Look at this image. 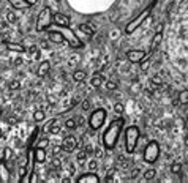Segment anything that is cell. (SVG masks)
Returning a JSON list of instances; mask_svg holds the SVG:
<instances>
[{
    "mask_svg": "<svg viewBox=\"0 0 188 183\" xmlns=\"http://www.w3.org/2000/svg\"><path fill=\"white\" fill-rule=\"evenodd\" d=\"M33 158H35V163H44L46 161V150L43 147H36L33 152Z\"/></svg>",
    "mask_w": 188,
    "mask_h": 183,
    "instance_id": "cell-12",
    "label": "cell"
},
{
    "mask_svg": "<svg viewBox=\"0 0 188 183\" xmlns=\"http://www.w3.org/2000/svg\"><path fill=\"white\" fill-rule=\"evenodd\" d=\"M105 118H106V111L105 109H97L89 118V126L92 130H98V128L105 123Z\"/></svg>",
    "mask_w": 188,
    "mask_h": 183,
    "instance_id": "cell-5",
    "label": "cell"
},
{
    "mask_svg": "<svg viewBox=\"0 0 188 183\" xmlns=\"http://www.w3.org/2000/svg\"><path fill=\"white\" fill-rule=\"evenodd\" d=\"M6 48L10 51H14V52H24V48L21 44H16V43H6Z\"/></svg>",
    "mask_w": 188,
    "mask_h": 183,
    "instance_id": "cell-22",
    "label": "cell"
},
{
    "mask_svg": "<svg viewBox=\"0 0 188 183\" xmlns=\"http://www.w3.org/2000/svg\"><path fill=\"white\" fill-rule=\"evenodd\" d=\"M49 68H51L49 62H43L41 65L38 66V70H36V74H38V77H44V76L49 73Z\"/></svg>",
    "mask_w": 188,
    "mask_h": 183,
    "instance_id": "cell-15",
    "label": "cell"
},
{
    "mask_svg": "<svg viewBox=\"0 0 188 183\" xmlns=\"http://www.w3.org/2000/svg\"><path fill=\"white\" fill-rule=\"evenodd\" d=\"M160 156V145L158 142L152 141V142H149L146 145V149H144V161L146 163H155Z\"/></svg>",
    "mask_w": 188,
    "mask_h": 183,
    "instance_id": "cell-4",
    "label": "cell"
},
{
    "mask_svg": "<svg viewBox=\"0 0 188 183\" xmlns=\"http://www.w3.org/2000/svg\"><path fill=\"white\" fill-rule=\"evenodd\" d=\"M82 109H84V111H89V109H90V101H89V99L82 101Z\"/></svg>",
    "mask_w": 188,
    "mask_h": 183,
    "instance_id": "cell-37",
    "label": "cell"
},
{
    "mask_svg": "<svg viewBox=\"0 0 188 183\" xmlns=\"http://www.w3.org/2000/svg\"><path fill=\"white\" fill-rule=\"evenodd\" d=\"M65 126H67L68 130H73V128L78 126V122L73 120V118H67V122H65Z\"/></svg>",
    "mask_w": 188,
    "mask_h": 183,
    "instance_id": "cell-25",
    "label": "cell"
},
{
    "mask_svg": "<svg viewBox=\"0 0 188 183\" xmlns=\"http://www.w3.org/2000/svg\"><path fill=\"white\" fill-rule=\"evenodd\" d=\"M79 30H81L82 33H86L87 36H93V33H95V32L92 30V25H90V24H81V25H79Z\"/></svg>",
    "mask_w": 188,
    "mask_h": 183,
    "instance_id": "cell-20",
    "label": "cell"
},
{
    "mask_svg": "<svg viewBox=\"0 0 188 183\" xmlns=\"http://www.w3.org/2000/svg\"><path fill=\"white\" fill-rule=\"evenodd\" d=\"M6 160H0V180L2 181H8L10 180V175H8V170H6Z\"/></svg>",
    "mask_w": 188,
    "mask_h": 183,
    "instance_id": "cell-14",
    "label": "cell"
},
{
    "mask_svg": "<svg viewBox=\"0 0 188 183\" xmlns=\"http://www.w3.org/2000/svg\"><path fill=\"white\" fill-rule=\"evenodd\" d=\"M161 40H163V33H161V30H160V32L155 33L153 40H152V44H150V54L155 52L158 49V46H160V43H161Z\"/></svg>",
    "mask_w": 188,
    "mask_h": 183,
    "instance_id": "cell-13",
    "label": "cell"
},
{
    "mask_svg": "<svg viewBox=\"0 0 188 183\" xmlns=\"http://www.w3.org/2000/svg\"><path fill=\"white\" fill-rule=\"evenodd\" d=\"M98 183L100 181V177L97 175V174H93V172H89V174H84V175H81L78 178V183Z\"/></svg>",
    "mask_w": 188,
    "mask_h": 183,
    "instance_id": "cell-11",
    "label": "cell"
},
{
    "mask_svg": "<svg viewBox=\"0 0 188 183\" xmlns=\"http://www.w3.org/2000/svg\"><path fill=\"white\" fill-rule=\"evenodd\" d=\"M59 32L65 36L67 43H70V46H73V48H81V46H82L81 40L78 38L76 35H74V32H73V30H70V29H68V27H60Z\"/></svg>",
    "mask_w": 188,
    "mask_h": 183,
    "instance_id": "cell-6",
    "label": "cell"
},
{
    "mask_svg": "<svg viewBox=\"0 0 188 183\" xmlns=\"http://www.w3.org/2000/svg\"><path fill=\"white\" fill-rule=\"evenodd\" d=\"M146 57H147V56H146L144 51H136V49H133V51H128V52H127V59H128L131 63H141Z\"/></svg>",
    "mask_w": 188,
    "mask_h": 183,
    "instance_id": "cell-9",
    "label": "cell"
},
{
    "mask_svg": "<svg viewBox=\"0 0 188 183\" xmlns=\"http://www.w3.org/2000/svg\"><path fill=\"white\" fill-rule=\"evenodd\" d=\"M138 141H139V128L130 126L125 133V150H127V153H133L136 150Z\"/></svg>",
    "mask_w": 188,
    "mask_h": 183,
    "instance_id": "cell-2",
    "label": "cell"
},
{
    "mask_svg": "<svg viewBox=\"0 0 188 183\" xmlns=\"http://www.w3.org/2000/svg\"><path fill=\"white\" fill-rule=\"evenodd\" d=\"M51 164H52V167L57 169V167H60V166H62V160H60L59 156H55V158L51 161Z\"/></svg>",
    "mask_w": 188,
    "mask_h": 183,
    "instance_id": "cell-31",
    "label": "cell"
},
{
    "mask_svg": "<svg viewBox=\"0 0 188 183\" xmlns=\"http://www.w3.org/2000/svg\"><path fill=\"white\" fill-rule=\"evenodd\" d=\"M114 111H116V114H123L125 107H123V104H122V103H117V104L114 106Z\"/></svg>",
    "mask_w": 188,
    "mask_h": 183,
    "instance_id": "cell-32",
    "label": "cell"
},
{
    "mask_svg": "<svg viewBox=\"0 0 188 183\" xmlns=\"http://www.w3.org/2000/svg\"><path fill=\"white\" fill-rule=\"evenodd\" d=\"M157 177V170L155 169H147L146 172H144V178L146 180H153Z\"/></svg>",
    "mask_w": 188,
    "mask_h": 183,
    "instance_id": "cell-24",
    "label": "cell"
},
{
    "mask_svg": "<svg viewBox=\"0 0 188 183\" xmlns=\"http://www.w3.org/2000/svg\"><path fill=\"white\" fill-rule=\"evenodd\" d=\"M27 3H29V6H32V5H35L36 2H38V0H25Z\"/></svg>",
    "mask_w": 188,
    "mask_h": 183,
    "instance_id": "cell-41",
    "label": "cell"
},
{
    "mask_svg": "<svg viewBox=\"0 0 188 183\" xmlns=\"http://www.w3.org/2000/svg\"><path fill=\"white\" fill-rule=\"evenodd\" d=\"M185 145H186V147H188V136L185 137Z\"/></svg>",
    "mask_w": 188,
    "mask_h": 183,
    "instance_id": "cell-42",
    "label": "cell"
},
{
    "mask_svg": "<svg viewBox=\"0 0 188 183\" xmlns=\"http://www.w3.org/2000/svg\"><path fill=\"white\" fill-rule=\"evenodd\" d=\"M171 170H172L174 174H179V172L182 170V164H180V163H174L172 166H171Z\"/></svg>",
    "mask_w": 188,
    "mask_h": 183,
    "instance_id": "cell-30",
    "label": "cell"
},
{
    "mask_svg": "<svg viewBox=\"0 0 188 183\" xmlns=\"http://www.w3.org/2000/svg\"><path fill=\"white\" fill-rule=\"evenodd\" d=\"M103 81H105V77H103L101 74H95L92 77V81H90V84L95 87V88H100L101 87V84H103Z\"/></svg>",
    "mask_w": 188,
    "mask_h": 183,
    "instance_id": "cell-18",
    "label": "cell"
},
{
    "mask_svg": "<svg viewBox=\"0 0 188 183\" xmlns=\"http://www.w3.org/2000/svg\"><path fill=\"white\" fill-rule=\"evenodd\" d=\"M6 21L10 22V24H14V22H16V14L11 13V11H8V13H6Z\"/></svg>",
    "mask_w": 188,
    "mask_h": 183,
    "instance_id": "cell-29",
    "label": "cell"
},
{
    "mask_svg": "<svg viewBox=\"0 0 188 183\" xmlns=\"http://www.w3.org/2000/svg\"><path fill=\"white\" fill-rule=\"evenodd\" d=\"M52 22H54V14H52V11L49 10V8L46 6L38 14V19H36V30L41 32L44 29H48Z\"/></svg>",
    "mask_w": 188,
    "mask_h": 183,
    "instance_id": "cell-3",
    "label": "cell"
},
{
    "mask_svg": "<svg viewBox=\"0 0 188 183\" xmlns=\"http://www.w3.org/2000/svg\"><path fill=\"white\" fill-rule=\"evenodd\" d=\"M106 87H108V90H116L117 88V82L116 81H108L106 82Z\"/></svg>",
    "mask_w": 188,
    "mask_h": 183,
    "instance_id": "cell-33",
    "label": "cell"
},
{
    "mask_svg": "<svg viewBox=\"0 0 188 183\" xmlns=\"http://www.w3.org/2000/svg\"><path fill=\"white\" fill-rule=\"evenodd\" d=\"M78 147V139L74 136H67L65 139L62 141V149L65 150V152H74V149Z\"/></svg>",
    "mask_w": 188,
    "mask_h": 183,
    "instance_id": "cell-8",
    "label": "cell"
},
{
    "mask_svg": "<svg viewBox=\"0 0 188 183\" xmlns=\"http://www.w3.org/2000/svg\"><path fill=\"white\" fill-rule=\"evenodd\" d=\"M152 84L157 85V87H161V85H163V79L160 77V76H153V77H152Z\"/></svg>",
    "mask_w": 188,
    "mask_h": 183,
    "instance_id": "cell-28",
    "label": "cell"
},
{
    "mask_svg": "<svg viewBox=\"0 0 188 183\" xmlns=\"http://www.w3.org/2000/svg\"><path fill=\"white\" fill-rule=\"evenodd\" d=\"M49 38H51L54 43H67L65 36H63L60 32H49Z\"/></svg>",
    "mask_w": 188,
    "mask_h": 183,
    "instance_id": "cell-16",
    "label": "cell"
},
{
    "mask_svg": "<svg viewBox=\"0 0 188 183\" xmlns=\"http://www.w3.org/2000/svg\"><path fill=\"white\" fill-rule=\"evenodd\" d=\"M54 24L59 25V27H70V17L62 14V13H55L54 14Z\"/></svg>",
    "mask_w": 188,
    "mask_h": 183,
    "instance_id": "cell-10",
    "label": "cell"
},
{
    "mask_svg": "<svg viewBox=\"0 0 188 183\" xmlns=\"http://www.w3.org/2000/svg\"><path fill=\"white\" fill-rule=\"evenodd\" d=\"M112 178H114V170H112V169H111V170L108 172V175H106V178H105V181H111Z\"/></svg>",
    "mask_w": 188,
    "mask_h": 183,
    "instance_id": "cell-36",
    "label": "cell"
},
{
    "mask_svg": "<svg viewBox=\"0 0 188 183\" xmlns=\"http://www.w3.org/2000/svg\"><path fill=\"white\" fill-rule=\"evenodd\" d=\"M33 118H35V122H43L44 120V112L43 111H35Z\"/></svg>",
    "mask_w": 188,
    "mask_h": 183,
    "instance_id": "cell-26",
    "label": "cell"
},
{
    "mask_svg": "<svg viewBox=\"0 0 188 183\" xmlns=\"http://www.w3.org/2000/svg\"><path fill=\"white\" fill-rule=\"evenodd\" d=\"M0 137H2V131H0Z\"/></svg>",
    "mask_w": 188,
    "mask_h": 183,
    "instance_id": "cell-43",
    "label": "cell"
},
{
    "mask_svg": "<svg viewBox=\"0 0 188 183\" xmlns=\"http://www.w3.org/2000/svg\"><path fill=\"white\" fill-rule=\"evenodd\" d=\"M48 144H49V141H48V139H41V141H40V144H38V147L46 149V147H48Z\"/></svg>",
    "mask_w": 188,
    "mask_h": 183,
    "instance_id": "cell-38",
    "label": "cell"
},
{
    "mask_svg": "<svg viewBox=\"0 0 188 183\" xmlns=\"http://www.w3.org/2000/svg\"><path fill=\"white\" fill-rule=\"evenodd\" d=\"M21 87V84H19V81H13L11 84H10V90H17Z\"/></svg>",
    "mask_w": 188,
    "mask_h": 183,
    "instance_id": "cell-34",
    "label": "cell"
},
{
    "mask_svg": "<svg viewBox=\"0 0 188 183\" xmlns=\"http://www.w3.org/2000/svg\"><path fill=\"white\" fill-rule=\"evenodd\" d=\"M78 160H79V161H81V163H82V161H84V160H86V152H81V153H79V155H78Z\"/></svg>",
    "mask_w": 188,
    "mask_h": 183,
    "instance_id": "cell-40",
    "label": "cell"
},
{
    "mask_svg": "<svg viewBox=\"0 0 188 183\" xmlns=\"http://www.w3.org/2000/svg\"><path fill=\"white\" fill-rule=\"evenodd\" d=\"M46 130H49L51 134H59L60 133V125H59V122H52V123H49L46 126Z\"/></svg>",
    "mask_w": 188,
    "mask_h": 183,
    "instance_id": "cell-19",
    "label": "cell"
},
{
    "mask_svg": "<svg viewBox=\"0 0 188 183\" xmlns=\"http://www.w3.org/2000/svg\"><path fill=\"white\" fill-rule=\"evenodd\" d=\"M122 126H123V118H116V120H112V123L108 126V130L103 134V144H105L106 149L116 147L117 139H119L120 131H122Z\"/></svg>",
    "mask_w": 188,
    "mask_h": 183,
    "instance_id": "cell-1",
    "label": "cell"
},
{
    "mask_svg": "<svg viewBox=\"0 0 188 183\" xmlns=\"http://www.w3.org/2000/svg\"><path fill=\"white\" fill-rule=\"evenodd\" d=\"M29 52L32 54V57H35V59H38V57H40V51H38V48H36V46H30Z\"/></svg>",
    "mask_w": 188,
    "mask_h": 183,
    "instance_id": "cell-27",
    "label": "cell"
},
{
    "mask_svg": "<svg viewBox=\"0 0 188 183\" xmlns=\"http://www.w3.org/2000/svg\"><path fill=\"white\" fill-rule=\"evenodd\" d=\"M86 77H87V74H86V73H84V71H81V70H79V71H74V73H73V79L76 81V82H82V81L86 79Z\"/></svg>",
    "mask_w": 188,
    "mask_h": 183,
    "instance_id": "cell-21",
    "label": "cell"
},
{
    "mask_svg": "<svg viewBox=\"0 0 188 183\" xmlns=\"http://www.w3.org/2000/svg\"><path fill=\"white\" fill-rule=\"evenodd\" d=\"M179 103L180 104H186L188 103V90H183L179 93Z\"/></svg>",
    "mask_w": 188,
    "mask_h": 183,
    "instance_id": "cell-23",
    "label": "cell"
},
{
    "mask_svg": "<svg viewBox=\"0 0 188 183\" xmlns=\"http://www.w3.org/2000/svg\"><path fill=\"white\" fill-rule=\"evenodd\" d=\"M62 150H63V149H62V145H55L52 152H54V155H55V156H57V155H59V153H60Z\"/></svg>",
    "mask_w": 188,
    "mask_h": 183,
    "instance_id": "cell-39",
    "label": "cell"
},
{
    "mask_svg": "<svg viewBox=\"0 0 188 183\" xmlns=\"http://www.w3.org/2000/svg\"><path fill=\"white\" fill-rule=\"evenodd\" d=\"M8 2L11 3L13 8H16V10H22V8L29 6V3L25 2V0H8Z\"/></svg>",
    "mask_w": 188,
    "mask_h": 183,
    "instance_id": "cell-17",
    "label": "cell"
},
{
    "mask_svg": "<svg viewBox=\"0 0 188 183\" xmlns=\"http://www.w3.org/2000/svg\"><path fill=\"white\" fill-rule=\"evenodd\" d=\"M87 167H89L90 170H95V169H97V161H95V160H92V161H89V164H87Z\"/></svg>",
    "mask_w": 188,
    "mask_h": 183,
    "instance_id": "cell-35",
    "label": "cell"
},
{
    "mask_svg": "<svg viewBox=\"0 0 188 183\" xmlns=\"http://www.w3.org/2000/svg\"><path fill=\"white\" fill-rule=\"evenodd\" d=\"M150 14V8H147V10H144L142 13H141L138 17H136V19H133V21H131L128 25H127V29H125V32L127 33H133L135 30H138V27L141 25V24H142L146 19H147V16Z\"/></svg>",
    "mask_w": 188,
    "mask_h": 183,
    "instance_id": "cell-7",
    "label": "cell"
}]
</instances>
